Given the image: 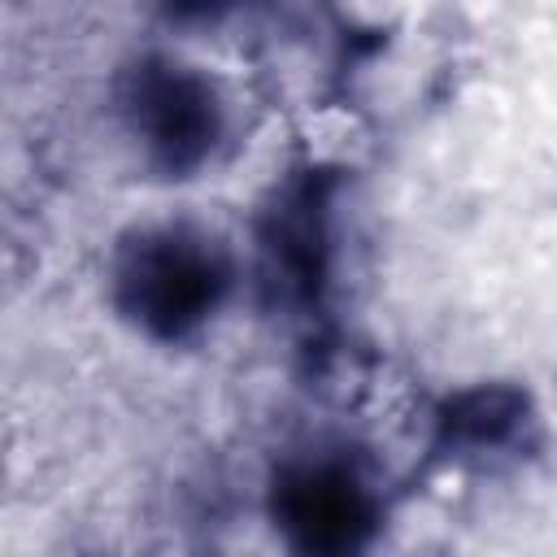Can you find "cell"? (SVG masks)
Segmentation results:
<instances>
[{
  "label": "cell",
  "instance_id": "obj_1",
  "mask_svg": "<svg viewBox=\"0 0 557 557\" xmlns=\"http://www.w3.org/2000/svg\"><path fill=\"white\" fill-rule=\"evenodd\" d=\"M226 292V257L196 226H148L122 244L113 296L144 331L174 339L200 326Z\"/></svg>",
  "mask_w": 557,
  "mask_h": 557
},
{
  "label": "cell",
  "instance_id": "obj_2",
  "mask_svg": "<svg viewBox=\"0 0 557 557\" xmlns=\"http://www.w3.org/2000/svg\"><path fill=\"white\" fill-rule=\"evenodd\" d=\"M274 518L292 557H361L379 522V500L348 461L313 457L287 466L274 483Z\"/></svg>",
  "mask_w": 557,
  "mask_h": 557
},
{
  "label": "cell",
  "instance_id": "obj_3",
  "mask_svg": "<svg viewBox=\"0 0 557 557\" xmlns=\"http://www.w3.org/2000/svg\"><path fill=\"white\" fill-rule=\"evenodd\" d=\"M122 113L148 161L174 174L200 165L222 131L213 83L178 61H144L122 96Z\"/></svg>",
  "mask_w": 557,
  "mask_h": 557
}]
</instances>
